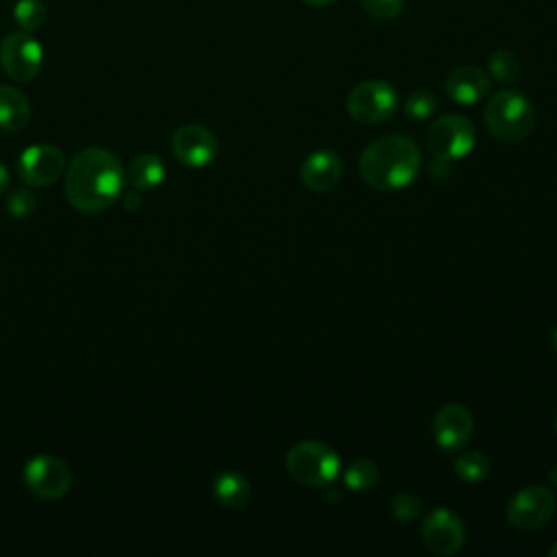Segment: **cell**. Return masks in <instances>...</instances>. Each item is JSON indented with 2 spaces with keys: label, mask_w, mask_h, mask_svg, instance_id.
Instances as JSON below:
<instances>
[{
  "label": "cell",
  "mask_w": 557,
  "mask_h": 557,
  "mask_svg": "<svg viewBox=\"0 0 557 557\" xmlns=\"http://www.w3.org/2000/svg\"><path fill=\"white\" fill-rule=\"evenodd\" d=\"M124 181V168L113 152L85 148L65 170V198L81 213H100L120 200Z\"/></svg>",
  "instance_id": "cell-1"
},
{
  "label": "cell",
  "mask_w": 557,
  "mask_h": 557,
  "mask_svg": "<svg viewBox=\"0 0 557 557\" xmlns=\"http://www.w3.org/2000/svg\"><path fill=\"white\" fill-rule=\"evenodd\" d=\"M420 165V148L405 135H385L374 139L359 157L361 178L379 191L407 187L418 176Z\"/></svg>",
  "instance_id": "cell-2"
},
{
  "label": "cell",
  "mask_w": 557,
  "mask_h": 557,
  "mask_svg": "<svg viewBox=\"0 0 557 557\" xmlns=\"http://www.w3.org/2000/svg\"><path fill=\"white\" fill-rule=\"evenodd\" d=\"M483 120L487 131L507 144H516L524 139L535 124V111L531 100L513 89H503L496 91L485 109H483Z\"/></svg>",
  "instance_id": "cell-3"
},
{
  "label": "cell",
  "mask_w": 557,
  "mask_h": 557,
  "mask_svg": "<svg viewBox=\"0 0 557 557\" xmlns=\"http://www.w3.org/2000/svg\"><path fill=\"white\" fill-rule=\"evenodd\" d=\"M285 468L300 485L329 487L342 468L337 453L322 442H298L285 457Z\"/></svg>",
  "instance_id": "cell-4"
},
{
  "label": "cell",
  "mask_w": 557,
  "mask_h": 557,
  "mask_svg": "<svg viewBox=\"0 0 557 557\" xmlns=\"http://www.w3.org/2000/svg\"><path fill=\"white\" fill-rule=\"evenodd\" d=\"M474 126L459 113H446L426 128V146L437 161H457L474 148Z\"/></svg>",
  "instance_id": "cell-5"
},
{
  "label": "cell",
  "mask_w": 557,
  "mask_h": 557,
  "mask_svg": "<svg viewBox=\"0 0 557 557\" xmlns=\"http://www.w3.org/2000/svg\"><path fill=\"white\" fill-rule=\"evenodd\" d=\"M346 109L361 124H381L398 109V94L385 81H363L355 85L346 98Z\"/></svg>",
  "instance_id": "cell-6"
},
{
  "label": "cell",
  "mask_w": 557,
  "mask_h": 557,
  "mask_svg": "<svg viewBox=\"0 0 557 557\" xmlns=\"http://www.w3.org/2000/svg\"><path fill=\"white\" fill-rule=\"evenodd\" d=\"M0 65L4 74L17 83L37 78L44 67V46L26 30L9 33L0 41Z\"/></svg>",
  "instance_id": "cell-7"
},
{
  "label": "cell",
  "mask_w": 557,
  "mask_h": 557,
  "mask_svg": "<svg viewBox=\"0 0 557 557\" xmlns=\"http://www.w3.org/2000/svg\"><path fill=\"white\" fill-rule=\"evenodd\" d=\"M24 483L41 500H57L72 487V470L57 455H37L24 468Z\"/></svg>",
  "instance_id": "cell-8"
},
{
  "label": "cell",
  "mask_w": 557,
  "mask_h": 557,
  "mask_svg": "<svg viewBox=\"0 0 557 557\" xmlns=\"http://www.w3.org/2000/svg\"><path fill=\"white\" fill-rule=\"evenodd\" d=\"M555 494L546 485L522 487L507 507V520L520 531H535L544 527L555 511Z\"/></svg>",
  "instance_id": "cell-9"
},
{
  "label": "cell",
  "mask_w": 557,
  "mask_h": 557,
  "mask_svg": "<svg viewBox=\"0 0 557 557\" xmlns=\"http://www.w3.org/2000/svg\"><path fill=\"white\" fill-rule=\"evenodd\" d=\"M17 172L28 187H48L65 172V154L50 144L28 146L20 154Z\"/></svg>",
  "instance_id": "cell-10"
},
{
  "label": "cell",
  "mask_w": 557,
  "mask_h": 557,
  "mask_svg": "<svg viewBox=\"0 0 557 557\" xmlns=\"http://www.w3.org/2000/svg\"><path fill=\"white\" fill-rule=\"evenodd\" d=\"M424 546L435 555H455L466 542V529L459 516L450 509H433L420 529Z\"/></svg>",
  "instance_id": "cell-11"
},
{
  "label": "cell",
  "mask_w": 557,
  "mask_h": 557,
  "mask_svg": "<svg viewBox=\"0 0 557 557\" xmlns=\"http://www.w3.org/2000/svg\"><path fill=\"white\" fill-rule=\"evenodd\" d=\"M218 137L200 124H183L172 135V152L187 168H205L218 154Z\"/></svg>",
  "instance_id": "cell-12"
},
{
  "label": "cell",
  "mask_w": 557,
  "mask_h": 557,
  "mask_svg": "<svg viewBox=\"0 0 557 557\" xmlns=\"http://www.w3.org/2000/svg\"><path fill=\"white\" fill-rule=\"evenodd\" d=\"M474 431L472 413L461 405H444L433 418V435L442 450H459L468 444Z\"/></svg>",
  "instance_id": "cell-13"
},
{
  "label": "cell",
  "mask_w": 557,
  "mask_h": 557,
  "mask_svg": "<svg viewBox=\"0 0 557 557\" xmlns=\"http://www.w3.org/2000/svg\"><path fill=\"white\" fill-rule=\"evenodd\" d=\"M490 85H492L490 74L483 72L481 67L459 65L446 76L444 91L453 102L470 107L490 94Z\"/></svg>",
  "instance_id": "cell-14"
},
{
  "label": "cell",
  "mask_w": 557,
  "mask_h": 557,
  "mask_svg": "<svg viewBox=\"0 0 557 557\" xmlns=\"http://www.w3.org/2000/svg\"><path fill=\"white\" fill-rule=\"evenodd\" d=\"M342 176V159L333 150H315L300 165V181L311 191H329Z\"/></svg>",
  "instance_id": "cell-15"
},
{
  "label": "cell",
  "mask_w": 557,
  "mask_h": 557,
  "mask_svg": "<svg viewBox=\"0 0 557 557\" xmlns=\"http://www.w3.org/2000/svg\"><path fill=\"white\" fill-rule=\"evenodd\" d=\"M30 122L28 98L11 85H0V131L15 133Z\"/></svg>",
  "instance_id": "cell-16"
},
{
  "label": "cell",
  "mask_w": 557,
  "mask_h": 557,
  "mask_svg": "<svg viewBox=\"0 0 557 557\" xmlns=\"http://www.w3.org/2000/svg\"><path fill=\"white\" fill-rule=\"evenodd\" d=\"M250 483L244 474L226 470L213 483L215 500L226 509H242L250 503Z\"/></svg>",
  "instance_id": "cell-17"
},
{
  "label": "cell",
  "mask_w": 557,
  "mask_h": 557,
  "mask_svg": "<svg viewBox=\"0 0 557 557\" xmlns=\"http://www.w3.org/2000/svg\"><path fill=\"white\" fill-rule=\"evenodd\" d=\"M165 178V165L163 161L152 152L137 154L128 165V183L137 191H150L159 187Z\"/></svg>",
  "instance_id": "cell-18"
},
{
  "label": "cell",
  "mask_w": 557,
  "mask_h": 557,
  "mask_svg": "<svg viewBox=\"0 0 557 557\" xmlns=\"http://www.w3.org/2000/svg\"><path fill=\"white\" fill-rule=\"evenodd\" d=\"M46 17H48V11L41 0H17L13 4V20L20 26V30L35 33L37 28L44 26Z\"/></svg>",
  "instance_id": "cell-19"
},
{
  "label": "cell",
  "mask_w": 557,
  "mask_h": 557,
  "mask_svg": "<svg viewBox=\"0 0 557 557\" xmlns=\"http://www.w3.org/2000/svg\"><path fill=\"white\" fill-rule=\"evenodd\" d=\"M455 472H457L459 479H463L468 483L483 481L490 474V459L483 453H479V450L461 453L455 459Z\"/></svg>",
  "instance_id": "cell-20"
},
{
  "label": "cell",
  "mask_w": 557,
  "mask_h": 557,
  "mask_svg": "<svg viewBox=\"0 0 557 557\" xmlns=\"http://www.w3.org/2000/svg\"><path fill=\"white\" fill-rule=\"evenodd\" d=\"M376 481H379V468L368 459L352 461L344 470V485L352 492H366V490L374 487Z\"/></svg>",
  "instance_id": "cell-21"
},
{
  "label": "cell",
  "mask_w": 557,
  "mask_h": 557,
  "mask_svg": "<svg viewBox=\"0 0 557 557\" xmlns=\"http://www.w3.org/2000/svg\"><path fill=\"white\" fill-rule=\"evenodd\" d=\"M487 67H490V76L496 78L503 85L513 83L518 78V74H520L518 57L513 52H509V50L492 52L490 61H487Z\"/></svg>",
  "instance_id": "cell-22"
},
{
  "label": "cell",
  "mask_w": 557,
  "mask_h": 557,
  "mask_svg": "<svg viewBox=\"0 0 557 557\" xmlns=\"http://www.w3.org/2000/svg\"><path fill=\"white\" fill-rule=\"evenodd\" d=\"M437 111V98L429 89H416L407 102H405V113L411 120H429Z\"/></svg>",
  "instance_id": "cell-23"
},
{
  "label": "cell",
  "mask_w": 557,
  "mask_h": 557,
  "mask_svg": "<svg viewBox=\"0 0 557 557\" xmlns=\"http://www.w3.org/2000/svg\"><path fill=\"white\" fill-rule=\"evenodd\" d=\"M389 509H392L396 520L411 522V520H416L420 516V500L413 494H409V492H398L389 500Z\"/></svg>",
  "instance_id": "cell-24"
},
{
  "label": "cell",
  "mask_w": 557,
  "mask_h": 557,
  "mask_svg": "<svg viewBox=\"0 0 557 557\" xmlns=\"http://www.w3.org/2000/svg\"><path fill=\"white\" fill-rule=\"evenodd\" d=\"M7 209H9V213L13 218H26V215H30L37 209V198H35V194L28 187L15 189L7 198Z\"/></svg>",
  "instance_id": "cell-25"
},
{
  "label": "cell",
  "mask_w": 557,
  "mask_h": 557,
  "mask_svg": "<svg viewBox=\"0 0 557 557\" xmlns=\"http://www.w3.org/2000/svg\"><path fill=\"white\" fill-rule=\"evenodd\" d=\"M405 0H361V7L376 20H392L403 11Z\"/></svg>",
  "instance_id": "cell-26"
},
{
  "label": "cell",
  "mask_w": 557,
  "mask_h": 557,
  "mask_svg": "<svg viewBox=\"0 0 557 557\" xmlns=\"http://www.w3.org/2000/svg\"><path fill=\"white\" fill-rule=\"evenodd\" d=\"M120 200H122L124 209H128V211H135V209L141 207V196H139L137 189H135V191H124V194L120 196Z\"/></svg>",
  "instance_id": "cell-27"
},
{
  "label": "cell",
  "mask_w": 557,
  "mask_h": 557,
  "mask_svg": "<svg viewBox=\"0 0 557 557\" xmlns=\"http://www.w3.org/2000/svg\"><path fill=\"white\" fill-rule=\"evenodd\" d=\"M9 189V170L0 163V196Z\"/></svg>",
  "instance_id": "cell-28"
},
{
  "label": "cell",
  "mask_w": 557,
  "mask_h": 557,
  "mask_svg": "<svg viewBox=\"0 0 557 557\" xmlns=\"http://www.w3.org/2000/svg\"><path fill=\"white\" fill-rule=\"evenodd\" d=\"M302 2L309 7H326V4H333L335 0H302Z\"/></svg>",
  "instance_id": "cell-29"
},
{
  "label": "cell",
  "mask_w": 557,
  "mask_h": 557,
  "mask_svg": "<svg viewBox=\"0 0 557 557\" xmlns=\"http://www.w3.org/2000/svg\"><path fill=\"white\" fill-rule=\"evenodd\" d=\"M550 483L557 487V466L550 470Z\"/></svg>",
  "instance_id": "cell-30"
},
{
  "label": "cell",
  "mask_w": 557,
  "mask_h": 557,
  "mask_svg": "<svg viewBox=\"0 0 557 557\" xmlns=\"http://www.w3.org/2000/svg\"><path fill=\"white\" fill-rule=\"evenodd\" d=\"M550 344H553V348H555V352H557V329L553 331V337H550Z\"/></svg>",
  "instance_id": "cell-31"
},
{
  "label": "cell",
  "mask_w": 557,
  "mask_h": 557,
  "mask_svg": "<svg viewBox=\"0 0 557 557\" xmlns=\"http://www.w3.org/2000/svg\"><path fill=\"white\" fill-rule=\"evenodd\" d=\"M548 555H550V557H557V542L548 548Z\"/></svg>",
  "instance_id": "cell-32"
},
{
  "label": "cell",
  "mask_w": 557,
  "mask_h": 557,
  "mask_svg": "<svg viewBox=\"0 0 557 557\" xmlns=\"http://www.w3.org/2000/svg\"><path fill=\"white\" fill-rule=\"evenodd\" d=\"M555 431H557V420H555Z\"/></svg>",
  "instance_id": "cell-33"
}]
</instances>
